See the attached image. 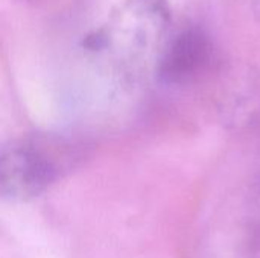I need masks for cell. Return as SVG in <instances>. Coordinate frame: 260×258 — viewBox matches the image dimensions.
I'll return each instance as SVG.
<instances>
[{
    "mask_svg": "<svg viewBox=\"0 0 260 258\" xmlns=\"http://www.w3.org/2000/svg\"><path fill=\"white\" fill-rule=\"evenodd\" d=\"M213 61L210 36L200 27H187L174 35L157 59V76L168 85H184L200 78Z\"/></svg>",
    "mask_w": 260,
    "mask_h": 258,
    "instance_id": "obj_1",
    "label": "cell"
},
{
    "mask_svg": "<svg viewBox=\"0 0 260 258\" xmlns=\"http://www.w3.org/2000/svg\"><path fill=\"white\" fill-rule=\"evenodd\" d=\"M56 178V169L32 148H11L0 152V196L29 199L43 193Z\"/></svg>",
    "mask_w": 260,
    "mask_h": 258,
    "instance_id": "obj_2",
    "label": "cell"
},
{
    "mask_svg": "<svg viewBox=\"0 0 260 258\" xmlns=\"http://www.w3.org/2000/svg\"><path fill=\"white\" fill-rule=\"evenodd\" d=\"M241 85H235L236 88L230 91L227 97H224L222 114L225 122L242 126L251 125L260 116V78L256 75H247Z\"/></svg>",
    "mask_w": 260,
    "mask_h": 258,
    "instance_id": "obj_3",
    "label": "cell"
},
{
    "mask_svg": "<svg viewBox=\"0 0 260 258\" xmlns=\"http://www.w3.org/2000/svg\"><path fill=\"white\" fill-rule=\"evenodd\" d=\"M253 12H254V18L260 24V0H254L253 2Z\"/></svg>",
    "mask_w": 260,
    "mask_h": 258,
    "instance_id": "obj_4",
    "label": "cell"
}]
</instances>
